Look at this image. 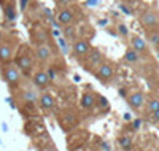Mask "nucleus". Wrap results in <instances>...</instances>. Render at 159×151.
<instances>
[{
  "mask_svg": "<svg viewBox=\"0 0 159 151\" xmlns=\"http://www.w3.org/2000/svg\"><path fill=\"white\" fill-rule=\"evenodd\" d=\"M2 73H3V78H5L7 85H8L10 88H18V86H19L22 73L19 72V68H18L16 64L5 62V64L2 65Z\"/></svg>",
  "mask_w": 159,
  "mask_h": 151,
  "instance_id": "nucleus-1",
  "label": "nucleus"
},
{
  "mask_svg": "<svg viewBox=\"0 0 159 151\" xmlns=\"http://www.w3.org/2000/svg\"><path fill=\"white\" fill-rule=\"evenodd\" d=\"M30 48L29 46H22L21 48V54L16 57V65L19 68V72L24 76H29L32 73V68H34V59L30 56Z\"/></svg>",
  "mask_w": 159,
  "mask_h": 151,
  "instance_id": "nucleus-2",
  "label": "nucleus"
},
{
  "mask_svg": "<svg viewBox=\"0 0 159 151\" xmlns=\"http://www.w3.org/2000/svg\"><path fill=\"white\" fill-rule=\"evenodd\" d=\"M76 7H62L57 10V15H56V21L59 22V25H69L73 24L76 21Z\"/></svg>",
  "mask_w": 159,
  "mask_h": 151,
  "instance_id": "nucleus-3",
  "label": "nucleus"
},
{
  "mask_svg": "<svg viewBox=\"0 0 159 151\" xmlns=\"http://www.w3.org/2000/svg\"><path fill=\"white\" fill-rule=\"evenodd\" d=\"M59 124L64 130H72L75 129L78 124H80V119H78V115L75 112H72V110H65V112H62L57 118Z\"/></svg>",
  "mask_w": 159,
  "mask_h": 151,
  "instance_id": "nucleus-4",
  "label": "nucleus"
},
{
  "mask_svg": "<svg viewBox=\"0 0 159 151\" xmlns=\"http://www.w3.org/2000/svg\"><path fill=\"white\" fill-rule=\"evenodd\" d=\"M91 43L88 42L86 38H76L73 45H72V53H73V56L80 61H83L86 56H88V53L91 51Z\"/></svg>",
  "mask_w": 159,
  "mask_h": 151,
  "instance_id": "nucleus-5",
  "label": "nucleus"
},
{
  "mask_svg": "<svg viewBox=\"0 0 159 151\" xmlns=\"http://www.w3.org/2000/svg\"><path fill=\"white\" fill-rule=\"evenodd\" d=\"M102 62H103V54L99 49H91L88 56L84 57V68L88 72H94Z\"/></svg>",
  "mask_w": 159,
  "mask_h": 151,
  "instance_id": "nucleus-6",
  "label": "nucleus"
},
{
  "mask_svg": "<svg viewBox=\"0 0 159 151\" xmlns=\"http://www.w3.org/2000/svg\"><path fill=\"white\" fill-rule=\"evenodd\" d=\"M140 22L145 27V30H153L154 27L159 25V15L156 11H153V10H147V11L142 13Z\"/></svg>",
  "mask_w": 159,
  "mask_h": 151,
  "instance_id": "nucleus-7",
  "label": "nucleus"
},
{
  "mask_svg": "<svg viewBox=\"0 0 159 151\" xmlns=\"http://www.w3.org/2000/svg\"><path fill=\"white\" fill-rule=\"evenodd\" d=\"M96 76L99 78V81H102V83H108V81L113 80L115 76V68L110 62H102L97 70H96Z\"/></svg>",
  "mask_w": 159,
  "mask_h": 151,
  "instance_id": "nucleus-8",
  "label": "nucleus"
},
{
  "mask_svg": "<svg viewBox=\"0 0 159 151\" xmlns=\"http://www.w3.org/2000/svg\"><path fill=\"white\" fill-rule=\"evenodd\" d=\"M32 40L35 42V45H43V43H49V32L46 30L45 25H35L32 29Z\"/></svg>",
  "mask_w": 159,
  "mask_h": 151,
  "instance_id": "nucleus-9",
  "label": "nucleus"
},
{
  "mask_svg": "<svg viewBox=\"0 0 159 151\" xmlns=\"http://www.w3.org/2000/svg\"><path fill=\"white\" fill-rule=\"evenodd\" d=\"M52 54H54V51H52L51 45L49 43H43V45H37V49H35V57L37 61L40 62H48Z\"/></svg>",
  "mask_w": 159,
  "mask_h": 151,
  "instance_id": "nucleus-10",
  "label": "nucleus"
},
{
  "mask_svg": "<svg viewBox=\"0 0 159 151\" xmlns=\"http://www.w3.org/2000/svg\"><path fill=\"white\" fill-rule=\"evenodd\" d=\"M13 56H15V48L5 40H0V64L10 62Z\"/></svg>",
  "mask_w": 159,
  "mask_h": 151,
  "instance_id": "nucleus-11",
  "label": "nucleus"
},
{
  "mask_svg": "<svg viewBox=\"0 0 159 151\" xmlns=\"http://www.w3.org/2000/svg\"><path fill=\"white\" fill-rule=\"evenodd\" d=\"M127 103L130 108H134V110H140L143 105H145V94L140 92V91H135V92H132L129 97H127Z\"/></svg>",
  "mask_w": 159,
  "mask_h": 151,
  "instance_id": "nucleus-12",
  "label": "nucleus"
},
{
  "mask_svg": "<svg viewBox=\"0 0 159 151\" xmlns=\"http://www.w3.org/2000/svg\"><path fill=\"white\" fill-rule=\"evenodd\" d=\"M40 108L43 110V112H51V110L56 108V99L52 97L51 94L48 92H43L40 95Z\"/></svg>",
  "mask_w": 159,
  "mask_h": 151,
  "instance_id": "nucleus-13",
  "label": "nucleus"
},
{
  "mask_svg": "<svg viewBox=\"0 0 159 151\" xmlns=\"http://www.w3.org/2000/svg\"><path fill=\"white\" fill-rule=\"evenodd\" d=\"M51 83V80L48 78V73L43 72V70H38L34 73V85L38 88V89H45L48 88V85Z\"/></svg>",
  "mask_w": 159,
  "mask_h": 151,
  "instance_id": "nucleus-14",
  "label": "nucleus"
},
{
  "mask_svg": "<svg viewBox=\"0 0 159 151\" xmlns=\"http://www.w3.org/2000/svg\"><path fill=\"white\" fill-rule=\"evenodd\" d=\"M3 10V15H5V19L10 21V22H15L16 18H18V11H16V2H8L5 3L3 7H0Z\"/></svg>",
  "mask_w": 159,
  "mask_h": 151,
  "instance_id": "nucleus-15",
  "label": "nucleus"
},
{
  "mask_svg": "<svg viewBox=\"0 0 159 151\" xmlns=\"http://www.w3.org/2000/svg\"><path fill=\"white\" fill-rule=\"evenodd\" d=\"M96 99H97V95L94 92H84L81 95L80 105H81L83 110H92V108L96 107Z\"/></svg>",
  "mask_w": 159,
  "mask_h": 151,
  "instance_id": "nucleus-16",
  "label": "nucleus"
},
{
  "mask_svg": "<svg viewBox=\"0 0 159 151\" xmlns=\"http://www.w3.org/2000/svg\"><path fill=\"white\" fill-rule=\"evenodd\" d=\"M130 45H132V48H134L139 54H140V53H147V51H148L147 40H143V38H142V37H139V35H134V37H132Z\"/></svg>",
  "mask_w": 159,
  "mask_h": 151,
  "instance_id": "nucleus-17",
  "label": "nucleus"
},
{
  "mask_svg": "<svg viewBox=\"0 0 159 151\" xmlns=\"http://www.w3.org/2000/svg\"><path fill=\"white\" fill-rule=\"evenodd\" d=\"M62 34H64V38H65V40L75 42V40H76V27H75L73 24L64 25V27H62Z\"/></svg>",
  "mask_w": 159,
  "mask_h": 151,
  "instance_id": "nucleus-18",
  "label": "nucleus"
},
{
  "mask_svg": "<svg viewBox=\"0 0 159 151\" xmlns=\"http://www.w3.org/2000/svg\"><path fill=\"white\" fill-rule=\"evenodd\" d=\"M22 99H24V102H32V103H37V102H38L37 92L32 91V89H25V91L22 92Z\"/></svg>",
  "mask_w": 159,
  "mask_h": 151,
  "instance_id": "nucleus-19",
  "label": "nucleus"
},
{
  "mask_svg": "<svg viewBox=\"0 0 159 151\" xmlns=\"http://www.w3.org/2000/svg\"><path fill=\"white\" fill-rule=\"evenodd\" d=\"M124 59H126L127 62H130V64H134V62H137V61H139V53H137L134 48H130V49H127V51H126Z\"/></svg>",
  "mask_w": 159,
  "mask_h": 151,
  "instance_id": "nucleus-20",
  "label": "nucleus"
},
{
  "mask_svg": "<svg viewBox=\"0 0 159 151\" xmlns=\"http://www.w3.org/2000/svg\"><path fill=\"white\" fill-rule=\"evenodd\" d=\"M119 146H121L124 151H130L132 149V140H130V137H121V139L118 140Z\"/></svg>",
  "mask_w": 159,
  "mask_h": 151,
  "instance_id": "nucleus-21",
  "label": "nucleus"
},
{
  "mask_svg": "<svg viewBox=\"0 0 159 151\" xmlns=\"http://www.w3.org/2000/svg\"><path fill=\"white\" fill-rule=\"evenodd\" d=\"M57 45L61 46V49H62V53H64V54H67V53H69V45H67V40H65L64 37H59V38H57Z\"/></svg>",
  "mask_w": 159,
  "mask_h": 151,
  "instance_id": "nucleus-22",
  "label": "nucleus"
},
{
  "mask_svg": "<svg viewBox=\"0 0 159 151\" xmlns=\"http://www.w3.org/2000/svg\"><path fill=\"white\" fill-rule=\"evenodd\" d=\"M147 107H148V112H150V113H154L156 110H159V100H157V99H151Z\"/></svg>",
  "mask_w": 159,
  "mask_h": 151,
  "instance_id": "nucleus-23",
  "label": "nucleus"
},
{
  "mask_svg": "<svg viewBox=\"0 0 159 151\" xmlns=\"http://www.w3.org/2000/svg\"><path fill=\"white\" fill-rule=\"evenodd\" d=\"M96 103H97V105H99L102 110H103V108H105V110L108 108V100L105 99V97H102V95H99V97L96 99Z\"/></svg>",
  "mask_w": 159,
  "mask_h": 151,
  "instance_id": "nucleus-24",
  "label": "nucleus"
},
{
  "mask_svg": "<svg viewBox=\"0 0 159 151\" xmlns=\"http://www.w3.org/2000/svg\"><path fill=\"white\" fill-rule=\"evenodd\" d=\"M150 42L154 46H159V34L157 32H150Z\"/></svg>",
  "mask_w": 159,
  "mask_h": 151,
  "instance_id": "nucleus-25",
  "label": "nucleus"
},
{
  "mask_svg": "<svg viewBox=\"0 0 159 151\" xmlns=\"http://www.w3.org/2000/svg\"><path fill=\"white\" fill-rule=\"evenodd\" d=\"M46 73H48V78H49L51 81H54V80L57 78V73H56V70H54L52 67H49V68H48V72H46Z\"/></svg>",
  "mask_w": 159,
  "mask_h": 151,
  "instance_id": "nucleus-26",
  "label": "nucleus"
},
{
  "mask_svg": "<svg viewBox=\"0 0 159 151\" xmlns=\"http://www.w3.org/2000/svg\"><path fill=\"white\" fill-rule=\"evenodd\" d=\"M118 32L121 34L123 37H127V34H129V32H127V27H126L124 24H119V25H118Z\"/></svg>",
  "mask_w": 159,
  "mask_h": 151,
  "instance_id": "nucleus-27",
  "label": "nucleus"
},
{
  "mask_svg": "<svg viewBox=\"0 0 159 151\" xmlns=\"http://www.w3.org/2000/svg\"><path fill=\"white\" fill-rule=\"evenodd\" d=\"M56 2V5L59 7V8H62V7H67L69 3H70V0H54Z\"/></svg>",
  "mask_w": 159,
  "mask_h": 151,
  "instance_id": "nucleus-28",
  "label": "nucleus"
},
{
  "mask_svg": "<svg viewBox=\"0 0 159 151\" xmlns=\"http://www.w3.org/2000/svg\"><path fill=\"white\" fill-rule=\"evenodd\" d=\"M99 2H100V0H88L86 5H88V7H97V5H99Z\"/></svg>",
  "mask_w": 159,
  "mask_h": 151,
  "instance_id": "nucleus-29",
  "label": "nucleus"
},
{
  "mask_svg": "<svg viewBox=\"0 0 159 151\" xmlns=\"http://www.w3.org/2000/svg\"><path fill=\"white\" fill-rule=\"evenodd\" d=\"M153 119H154L156 122H159V110H156V112L153 113Z\"/></svg>",
  "mask_w": 159,
  "mask_h": 151,
  "instance_id": "nucleus-30",
  "label": "nucleus"
},
{
  "mask_svg": "<svg viewBox=\"0 0 159 151\" xmlns=\"http://www.w3.org/2000/svg\"><path fill=\"white\" fill-rule=\"evenodd\" d=\"M100 146H102V148H103L105 151H110V145H108V143H105V142H102V143H100Z\"/></svg>",
  "mask_w": 159,
  "mask_h": 151,
  "instance_id": "nucleus-31",
  "label": "nucleus"
},
{
  "mask_svg": "<svg viewBox=\"0 0 159 151\" xmlns=\"http://www.w3.org/2000/svg\"><path fill=\"white\" fill-rule=\"evenodd\" d=\"M27 2H29V0H21V10H22V11L25 10V5H27Z\"/></svg>",
  "mask_w": 159,
  "mask_h": 151,
  "instance_id": "nucleus-32",
  "label": "nucleus"
},
{
  "mask_svg": "<svg viewBox=\"0 0 159 151\" xmlns=\"http://www.w3.org/2000/svg\"><path fill=\"white\" fill-rule=\"evenodd\" d=\"M8 2H15V0H0V7H3V5L8 3Z\"/></svg>",
  "mask_w": 159,
  "mask_h": 151,
  "instance_id": "nucleus-33",
  "label": "nucleus"
},
{
  "mask_svg": "<svg viewBox=\"0 0 159 151\" xmlns=\"http://www.w3.org/2000/svg\"><path fill=\"white\" fill-rule=\"evenodd\" d=\"M2 130H3V132H7V130H8V126H7V122H2Z\"/></svg>",
  "mask_w": 159,
  "mask_h": 151,
  "instance_id": "nucleus-34",
  "label": "nucleus"
},
{
  "mask_svg": "<svg viewBox=\"0 0 159 151\" xmlns=\"http://www.w3.org/2000/svg\"><path fill=\"white\" fill-rule=\"evenodd\" d=\"M119 95H123V97H126V89H119Z\"/></svg>",
  "mask_w": 159,
  "mask_h": 151,
  "instance_id": "nucleus-35",
  "label": "nucleus"
},
{
  "mask_svg": "<svg viewBox=\"0 0 159 151\" xmlns=\"http://www.w3.org/2000/svg\"><path fill=\"white\" fill-rule=\"evenodd\" d=\"M107 24V19H102V21H99V25H105Z\"/></svg>",
  "mask_w": 159,
  "mask_h": 151,
  "instance_id": "nucleus-36",
  "label": "nucleus"
},
{
  "mask_svg": "<svg viewBox=\"0 0 159 151\" xmlns=\"http://www.w3.org/2000/svg\"><path fill=\"white\" fill-rule=\"evenodd\" d=\"M124 119H126V121H130V115L126 113V115H124Z\"/></svg>",
  "mask_w": 159,
  "mask_h": 151,
  "instance_id": "nucleus-37",
  "label": "nucleus"
},
{
  "mask_svg": "<svg viewBox=\"0 0 159 151\" xmlns=\"http://www.w3.org/2000/svg\"><path fill=\"white\" fill-rule=\"evenodd\" d=\"M52 35H56V37H59V30H56V29H52Z\"/></svg>",
  "mask_w": 159,
  "mask_h": 151,
  "instance_id": "nucleus-38",
  "label": "nucleus"
},
{
  "mask_svg": "<svg viewBox=\"0 0 159 151\" xmlns=\"http://www.w3.org/2000/svg\"><path fill=\"white\" fill-rule=\"evenodd\" d=\"M139 126H140V121H135V122H134V127L139 129Z\"/></svg>",
  "mask_w": 159,
  "mask_h": 151,
  "instance_id": "nucleus-39",
  "label": "nucleus"
},
{
  "mask_svg": "<svg viewBox=\"0 0 159 151\" xmlns=\"http://www.w3.org/2000/svg\"><path fill=\"white\" fill-rule=\"evenodd\" d=\"M0 145H2V140H0Z\"/></svg>",
  "mask_w": 159,
  "mask_h": 151,
  "instance_id": "nucleus-40",
  "label": "nucleus"
}]
</instances>
